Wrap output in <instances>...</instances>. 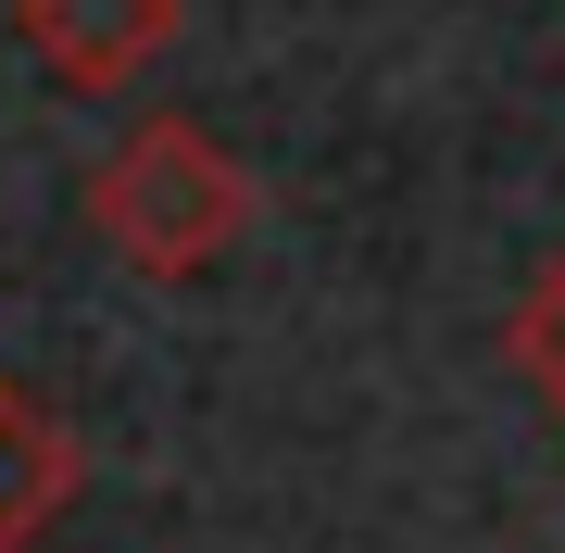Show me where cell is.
<instances>
[{
	"mask_svg": "<svg viewBox=\"0 0 565 553\" xmlns=\"http://www.w3.org/2000/svg\"><path fill=\"white\" fill-rule=\"evenodd\" d=\"M503 352H515V377H527V390H541V403L565 415V252H553V265L515 289V315H503Z\"/></svg>",
	"mask_w": 565,
	"mask_h": 553,
	"instance_id": "4",
	"label": "cell"
},
{
	"mask_svg": "<svg viewBox=\"0 0 565 553\" xmlns=\"http://www.w3.org/2000/svg\"><path fill=\"white\" fill-rule=\"evenodd\" d=\"M88 226H102V252H114L126 277L189 289V277H214L226 252H239L252 164L214 139L202 114H139L102 164H88Z\"/></svg>",
	"mask_w": 565,
	"mask_h": 553,
	"instance_id": "1",
	"label": "cell"
},
{
	"mask_svg": "<svg viewBox=\"0 0 565 553\" xmlns=\"http://www.w3.org/2000/svg\"><path fill=\"white\" fill-rule=\"evenodd\" d=\"M177 25H189V0H13V39H25V63H39L63 102L139 88L177 51Z\"/></svg>",
	"mask_w": 565,
	"mask_h": 553,
	"instance_id": "2",
	"label": "cell"
},
{
	"mask_svg": "<svg viewBox=\"0 0 565 553\" xmlns=\"http://www.w3.org/2000/svg\"><path fill=\"white\" fill-rule=\"evenodd\" d=\"M76 478H88L76 428H63L25 377H0V553H39L51 515L76 503Z\"/></svg>",
	"mask_w": 565,
	"mask_h": 553,
	"instance_id": "3",
	"label": "cell"
}]
</instances>
